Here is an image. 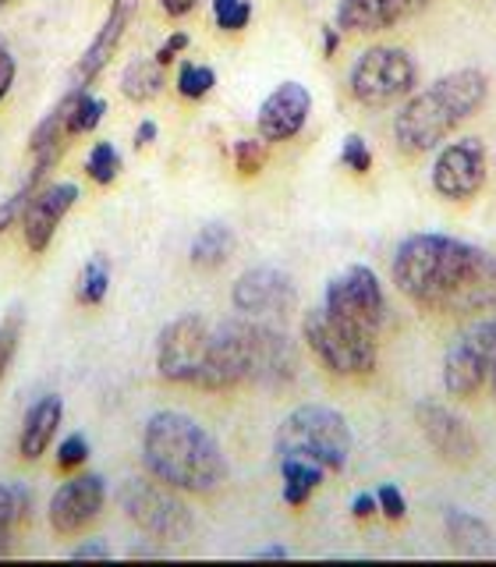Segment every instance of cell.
Returning <instances> with one entry per match:
<instances>
[{
  "mask_svg": "<svg viewBox=\"0 0 496 567\" xmlns=\"http://www.w3.org/2000/svg\"><path fill=\"white\" fill-rule=\"evenodd\" d=\"M394 284L418 309L475 316L496 306V256L465 238L422 230L397 245Z\"/></svg>",
  "mask_w": 496,
  "mask_h": 567,
  "instance_id": "6da1fadb",
  "label": "cell"
},
{
  "mask_svg": "<svg viewBox=\"0 0 496 567\" xmlns=\"http://www.w3.org/2000/svg\"><path fill=\"white\" fill-rule=\"evenodd\" d=\"M142 465L177 493H213L227 483V454L199 419L185 412H153L142 425Z\"/></svg>",
  "mask_w": 496,
  "mask_h": 567,
  "instance_id": "7a4b0ae2",
  "label": "cell"
},
{
  "mask_svg": "<svg viewBox=\"0 0 496 567\" xmlns=\"http://www.w3.org/2000/svg\"><path fill=\"white\" fill-rule=\"evenodd\" d=\"M489 100V79L478 68H457L436 79L430 89L412 93L394 114V142L407 153H430L447 142L472 114H478Z\"/></svg>",
  "mask_w": 496,
  "mask_h": 567,
  "instance_id": "3957f363",
  "label": "cell"
},
{
  "mask_svg": "<svg viewBox=\"0 0 496 567\" xmlns=\"http://www.w3.org/2000/svg\"><path fill=\"white\" fill-rule=\"evenodd\" d=\"M224 351L241 383L288 386L298 377V348L283 330L262 323L259 316H238L217 327Z\"/></svg>",
  "mask_w": 496,
  "mask_h": 567,
  "instance_id": "277c9868",
  "label": "cell"
},
{
  "mask_svg": "<svg viewBox=\"0 0 496 567\" xmlns=\"http://www.w3.org/2000/svg\"><path fill=\"white\" fill-rule=\"evenodd\" d=\"M277 457H309L327 472H344L351 457V425L330 404H298L277 425Z\"/></svg>",
  "mask_w": 496,
  "mask_h": 567,
  "instance_id": "5b68a950",
  "label": "cell"
},
{
  "mask_svg": "<svg viewBox=\"0 0 496 567\" xmlns=\"http://www.w3.org/2000/svg\"><path fill=\"white\" fill-rule=\"evenodd\" d=\"M117 504L124 511V518L159 546H185L195 536L192 507L177 496L174 486L159 483L149 472L124 478L117 486Z\"/></svg>",
  "mask_w": 496,
  "mask_h": 567,
  "instance_id": "8992f818",
  "label": "cell"
},
{
  "mask_svg": "<svg viewBox=\"0 0 496 567\" xmlns=\"http://www.w3.org/2000/svg\"><path fill=\"white\" fill-rule=\"evenodd\" d=\"M301 337H306V348L316 354V362L333 377H369L380 362V337L344 323L323 306L306 312Z\"/></svg>",
  "mask_w": 496,
  "mask_h": 567,
  "instance_id": "52a82bcc",
  "label": "cell"
},
{
  "mask_svg": "<svg viewBox=\"0 0 496 567\" xmlns=\"http://www.w3.org/2000/svg\"><path fill=\"white\" fill-rule=\"evenodd\" d=\"M496 365V306L465 316V327L443 351V386L454 398H472L483 390Z\"/></svg>",
  "mask_w": 496,
  "mask_h": 567,
  "instance_id": "ba28073f",
  "label": "cell"
},
{
  "mask_svg": "<svg viewBox=\"0 0 496 567\" xmlns=\"http://www.w3.org/2000/svg\"><path fill=\"white\" fill-rule=\"evenodd\" d=\"M209 351H213V327L199 312H185L170 319L156 337V372L167 383L206 390Z\"/></svg>",
  "mask_w": 496,
  "mask_h": 567,
  "instance_id": "9c48e42d",
  "label": "cell"
},
{
  "mask_svg": "<svg viewBox=\"0 0 496 567\" xmlns=\"http://www.w3.org/2000/svg\"><path fill=\"white\" fill-rule=\"evenodd\" d=\"M348 89L362 106H394L418 89V68L401 47H369L351 64Z\"/></svg>",
  "mask_w": 496,
  "mask_h": 567,
  "instance_id": "30bf717a",
  "label": "cell"
},
{
  "mask_svg": "<svg viewBox=\"0 0 496 567\" xmlns=\"http://www.w3.org/2000/svg\"><path fill=\"white\" fill-rule=\"evenodd\" d=\"M323 309L333 312L337 319H344L351 327H362L369 333H383L390 309H386V295L383 284L372 266H348L337 277L327 280L323 291Z\"/></svg>",
  "mask_w": 496,
  "mask_h": 567,
  "instance_id": "8fae6325",
  "label": "cell"
},
{
  "mask_svg": "<svg viewBox=\"0 0 496 567\" xmlns=\"http://www.w3.org/2000/svg\"><path fill=\"white\" fill-rule=\"evenodd\" d=\"M430 177H433L436 195H443V199H451V203L475 199V195L486 188V177H489L486 146L478 138L447 142V146L436 153Z\"/></svg>",
  "mask_w": 496,
  "mask_h": 567,
  "instance_id": "7c38bea8",
  "label": "cell"
},
{
  "mask_svg": "<svg viewBox=\"0 0 496 567\" xmlns=\"http://www.w3.org/2000/svg\"><path fill=\"white\" fill-rule=\"evenodd\" d=\"M106 507V483L100 472H75L50 496V528L58 536H79Z\"/></svg>",
  "mask_w": 496,
  "mask_h": 567,
  "instance_id": "4fadbf2b",
  "label": "cell"
},
{
  "mask_svg": "<svg viewBox=\"0 0 496 567\" xmlns=\"http://www.w3.org/2000/svg\"><path fill=\"white\" fill-rule=\"evenodd\" d=\"M79 199H82V188L75 182H46V185H40L29 195L22 224H18V227H22L25 248L32 256L46 252L53 235H58L61 220L79 206Z\"/></svg>",
  "mask_w": 496,
  "mask_h": 567,
  "instance_id": "5bb4252c",
  "label": "cell"
},
{
  "mask_svg": "<svg viewBox=\"0 0 496 567\" xmlns=\"http://www.w3.org/2000/svg\"><path fill=\"white\" fill-rule=\"evenodd\" d=\"M135 14H138V0H111L100 32L89 40V47L82 50V58L75 61V68H71V85L89 89L103 75L106 64L114 61L117 47L124 43V35H128Z\"/></svg>",
  "mask_w": 496,
  "mask_h": 567,
  "instance_id": "9a60e30c",
  "label": "cell"
},
{
  "mask_svg": "<svg viewBox=\"0 0 496 567\" xmlns=\"http://www.w3.org/2000/svg\"><path fill=\"white\" fill-rule=\"evenodd\" d=\"M230 306L241 316H277L294 309V280L277 266H252L230 288Z\"/></svg>",
  "mask_w": 496,
  "mask_h": 567,
  "instance_id": "2e32d148",
  "label": "cell"
},
{
  "mask_svg": "<svg viewBox=\"0 0 496 567\" xmlns=\"http://www.w3.org/2000/svg\"><path fill=\"white\" fill-rule=\"evenodd\" d=\"M312 114V93L301 82H280L262 100L256 114V128L262 142H288L294 138Z\"/></svg>",
  "mask_w": 496,
  "mask_h": 567,
  "instance_id": "e0dca14e",
  "label": "cell"
},
{
  "mask_svg": "<svg viewBox=\"0 0 496 567\" xmlns=\"http://www.w3.org/2000/svg\"><path fill=\"white\" fill-rule=\"evenodd\" d=\"M415 419L422 425V436L430 440V447L440 457L465 465V461H472L478 454V436L472 433V425L461 419L454 408L436 404V401H422L415 408Z\"/></svg>",
  "mask_w": 496,
  "mask_h": 567,
  "instance_id": "ac0fdd59",
  "label": "cell"
},
{
  "mask_svg": "<svg viewBox=\"0 0 496 567\" xmlns=\"http://www.w3.org/2000/svg\"><path fill=\"white\" fill-rule=\"evenodd\" d=\"M430 4L433 0H337L333 25L341 32L372 35L407 22V18L422 14Z\"/></svg>",
  "mask_w": 496,
  "mask_h": 567,
  "instance_id": "d6986e66",
  "label": "cell"
},
{
  "mask_svg": "<svg viewBox=\"0 0 496 567\" xmlns=\"http://www.w3.org/2000/svg\"><path fill=\"white\" fill-rule=\"evenodd\" d=\"M61 419H64V401L58 394H43L35 398L25 408V419H22V433H18V454L25 461H40L53 436L61 430Z\"/></svg>",
  "mask_w": 496,
  "mask_h": 567,
  "instance_id": "ffe728a7",
  "label": "cell"
},
{
  "mask_svg": "<svg viewBox=\"0 0 496 567\" xmlns=\"http://www.w3.org/2000/svg\"><path fill=\"white\" fill-rule=\"evenodd\" d=\"M443 528H447V539L461 557H496V532L478 514L451 507L443 514Z\"/></svg>",
  "mask_w": 496,
  "mask_h": 567,
  "instance_id": "44dd1931",
  "label": "cell"
},
{
  "mask_svg": "<svg viewBox=\"0 0 496 567\" xmlns=\"http://www.w3.org/2000/svg\"><path fill=\"white\" fill-rule=\"evenodd\" d=\"M32 507V489L22 483H0V560L14 557L18 549V532L29 522Z\"/></svg>",
  "mask_w": 496,
  "mask_h": 567,
  "instance_id": "7402d4cb",
  "label": "cell"
},
{
  "mask_svg": "<svg viewBox=\"0 0 496 567\" xmlns=\"http://www.w3.org/2000/svg\"><path fill=\"white\" fill-rule=\"evenodd\" d=\"M277 468L283 478V504L288 507H306L312 501V493L323 486V478L330 475L323 465H316L309 457H277Z\"/></svg>",
  "mask_w": 496,
  "mask_h": 567,
  "instance_id": "603a6c76",
  "label": "cell"
},
{
  "mask_svg": "<svg viewBox=\"0 0 496 567\" xmlns=\"http://www.w3.org/2000/svg\"><path fill=\"white\" fill-rule=\"evenodd\" d=\"M230 256H235V230L220 220L206 224L188 245V259L192 266H199V270H220Z\"/></svg>",
  "mask_w": 496,
  "mask_h": 567,
  "instance_id": "cb8c5ba5",
  "label": "cell"
},
{
  "mask_svg": "<svg viewBox=\"0 0 496 567\" xmlns=\"http://www.w3.org/2000/svg\"><path fill=\"white\" fill-rule=\"evenodd\" d=\"M164 93V64L156 58H135L121 71V96L132 103H149Z\"/></svg>",
  "mask_w": 496,
  "mask_h": 567,
  "instance_id": "d4e9b609",
  "label": "cell"
},
{
  "mask_svg": "<svg viewBox=\"0 0 496 567\" xmlns=\"http://www.w3.org/2000/svg\"><path fill=\"white\" fill-rule=\"evenodd\" d=\"M64 106H68V128L75 138L96 132L100 121L106 117V100L89 93V89H79V85H71L64 93Z\"/></svg>",
  "mask_w": 496,
  "mask_h": 567,
  "instance_id": "484cf974",
  "label": "cell"
},
{
  "mask_svg": "<svg viewBox=\"0 0 496 567\" xmlns=\"http://www.w3.org/2000/svg\"><path fill=\"white\" fill-rule=\"evenodd\" d=\"M106 291H111V259H106V256H89L85 266L79 270V284H75L79 306H85V309L103 306Z\"/></svg>",
  "mask_w": 496,
  "mask_h": 567,
  "instance_id": "4316f807",
  "label": "cell"
},
{
  "mask_svg": "<svg viewBox=\"0 0 496 567\" xmlns=\"http://www.w3.org/2000/svg\"><path fill=\"white\" fill-rule=\"evenodd\" d=\"M22 333H25V312L11 309L4 319H0V386H4L8 372L18 359V348H22Z\"/></svg>",
  "mask_w": 496,
  "mask_h": 567,
  "instance_id": "83f0119b",
  "label": "cell"
},
{
  "mask_svg": "<svg viewBox=\"0 0 496 567\" xmlns=\"http://www.w3.org/2000/svg\"><path fill=\"white\" fill-rule=\"evenodd\" d=\"M121 171H124V159H121L114 142H96V146L89 150V156H85V174L93 177L96 185H114L117 177H121Z\"/></svg>",
  "mask_w": 496,
  "mask_h": 567,
  "instance_id": "f1b7e54d",
  "label": "cell"
},
{
  "mask_svg": "<svg viewBox=\"0 0 496 567\" xmlns=\"http://www.w3.org/2000/svg\"><path fill=\"white\" fill-rule=\"evenodd\" d=\"M213 85H217V75H213V68H206V64L185 61L182 71H177V96L182 100H203V96H209Z\"/></svg>",
  "mask_w": 496,
  "mask_h": 567,
  "instance_id": "f546056e",
  "label": "cell"
},
{
  "mask_svg": "<svg viewBox=\"0 0 496 567\" xmlns=\"http://www.w3.org/2000/svg\"><path fill=\"white\" fill-rule=\"evenodd\" d=\"M213 22L224 32H241L252 22V4L248 0H213Z\"/></svg>",
  "mask_w": 496,
  "mask_h": 567,
  "instance_id": "4dcf8cb0",
  "label": "cell"
},
{
  "mask_svg": "<svg viewBox=\"0 0 496 567\" xmlns=\"http://www.w3.org/2000/svg\"><path fill=\"white\" fill-rule=\"evenodd\" d=\"M235 167L245 177L259 174L266 167V142L262 138H238L235 142Z\"/></svg>",
  "mask_w": 496,
  "mask_h": 567,
  "instance_id": "1f68e13d",
  "label": "cell"
},
{
  "mask_svg": "<svg viewBox=\"0 0 496 567\" xmlns=\"http://www.w3.org/2000/svg\"><path fill=\"white\" fill-rule=\"evenodd\" d=\"M89 461V440L85 433H71L58 443V465L64 472H79L82 465Z\"/></svg>",
  "mask_w": 496,
  "mask_h": 567,
  "instance_id": "d6a6232c",
  "label": "cell"
},
{
  "mask_svg": "<svg viewBox=\"0 0 496 567\" xmlns=\"http://www.w3.org/2000/svg\"><path fill=\"white\" fill-rule=\"evenodd\" d=\"M341 164L351 171V174H369L372 171V150L362 135H348L344 146H341Z\"/></svg>",
  "mask_w": 496,
  "mask_h": 567,
  "instance_id": "836d02e7",
  "label": "cell"
},
{
  "mask_svg": "<svg viewBox=\"0 0 496 567\" xmlns=\"http://www.w3.org/2000/svg\"><path fill=\"white\" fill-rule=\"evenodd\" d=\"M29 188H22L18 185L11 195H4V199H0V235H8L11 227H18L22 224V213H25V203H29Z\"/></svg>",
  "mask_w": 496,
  "mask_h": 567,
  "instance_id": "e575fe53",
  "label": "cell"
},
{
  "mask_svg": "<svg viewBox=\"0 0 496 567\" xmlns=\"http://www.w3.org/2000/svg\"><path fill=\"white\" fill-rule=\"evenodd\" d=\"M376 504H380V514L386 522H401L407 514V501H404V493L394 483H383L376 489Z\"/></svg>",
  "mask_w": 496,
  "mask_h": 567,
  "instance_id": "d590c367",
  "label": "cell"
},
{
  "mask_svg": "<svg viewBox=\"0 0 496 567\" xmlns=\"http://www.w3.org/2000/svg\"><path fill=\"white\" fill-rule=\"evenodd\" d=\"M188 43H192V40H188V32H170L167 40L159 43V50L153 53L156 64H164V68H167V64H174V61L182 58V53L188 50Z\"/></svg>",
  "mask_w": 496,
  "mask_h": 567,
  "instance_id": "8d00e7d4",
  "label": "cell"
},
{
  "mask_svg": "<svg viewBox=\"0 0 496 567\" xmlns=\"http://www.w3.org/2000/svg\"><path fill=\"white\" fill-rule=\"evenodd\" d=\"M14 75H18V61H14V53L8 50V43L0 40V103L8 100L11 85H14Z\"/></svg>",
  "mask_w": 496,
  "mask_h": 567,
  "instance_id": "74e56055",
  "label": "cell"
},
{
  "mask_svg": "<svg viewBox=\"0 0 496 567\" xmlns=\"http://www.w3.org/2000/svg\"><path fill=\"white\" fill-rule=\"evenodd\" d=\"M106 557H111L106 539H85V543L68 549V560H106Z\"/></svg>",
  "mask_w": 496,
  "mask_h": 567,
  "instance_id": "f35d334b",
  "label": "cell"
},
{
  "mask_svg": "<svg viewBox=\"0 0 496 567\" xmlns=\"http://www.w3.org/2000/svg\"><path fill=\"white\" fill-rule=\"evenodd\" d=\"M351 514H354L359 522L372 518V514H380L376 493H354V496H351Z\"/></svg>",
  "mask_w": 496,
  "mask_h": 567,
  "instance_id": "ab89813d",
  "label": "cell"
},
{
  "mask_svg": "<svg viewBox=\"0 0 496 567\" xmlns=\"http://www.w3.org/2000/svg\"><path fill=\"white\" fill-rule=\"evenodd\" d=\"M195 8H199V0H159V11H164L167 18H185Z\"/></svg>",
  "mask_w": 496,
  "mask_h": 567,
  "instance_id": "60d3db41",
  "label": "cell"
},
{
  "mask_svg": "<svg viewBox=\"0 0 496 567\" xmlns=\"http://www.w3.org/2000/svg\"><path fill=\"white\" fill-rule=\"evenodd\" d=\"M149 142H156V121H138V128H135V150H146Z\"/></svg>",
  "mask_w": 496,
  "mask_h": 567,
  "instance_id": "b9f144b4",
  "label": "cell"
},
{
  "mask_svg": "<svg viewBox=\"0 0 496 567\" xmlns=\"http://www.w3.org/2000/svg\"><path fill=\"white\" fill-rule=\"evenodd\" d=\"M337 47H341V29H337V25H323V58H333Z\"/></svg>",
  "mask_w": 496,
  "mask_h": 567,
  "instance_id": "7bdbcfd3",
  "label": "cell"
},
{
  "mask_svg": "<svg viewBox=\"0 0 496 567\" xmlns=\"http://www.w3.org/2000/svg\"><path fill=\"white\" fill-rule=\"evenodd\" d=\"M252 557H256V560H283V557H288V546H280V543L262 546V549H256Z\"/></svg>",
  "mask_w": 496,
  "mask_h": 567,
  "instance_id": "ee69618b",
  "label": "cell"
},
{
  "mask_svg": "<svg viewBox=\"0 0 496 567\" xmlns=\"http://www.w3.org/2000/svg\"><path fill=\"white\" fill-rule=\"evenodd\" d=\"M14 4V0H0V11H4V8H11Z\"/></svg>",
  "mask_w": 496,
  "mask_h": 567,
  "instance_id": "f6af8a7d",
  "label": "cell"
},
{
  "mask_svg": "<svg viewBox=\"0 0 496 567\" xmlns=\"http://www.w3.org/2000/svg\"><path fill=\"white\" fill-rule=\"evenodd\" d=\"M493 390H496V365H493Z\"/></svg>",
  "mask_w": 496,
  "mask_h": 567,
  "instance_id": "bcb514c9",
  "label": "cell"
}]
</instances>
